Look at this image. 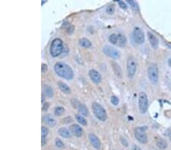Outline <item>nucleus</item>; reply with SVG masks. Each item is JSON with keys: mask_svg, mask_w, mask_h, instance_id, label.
<instances>
[{"mask_svg": "<svg viewBox=\"0 0 171 150\" xmlns=\"http://www.w3.org/2000/svg\"><path fill=\"white\" fill-rule=\"evenodd\" d=\"M54 71L58 76L66 80H71L74 77V73L71 68L64 62H57L54 65Z\"/></svg>", "mask_w": 171, "mask_h": 150, "instance_id": "obj_1", "label": "nucleus"}, {"mask_svg": "<svg viewBox=\"0 0 171 150\" xmlns=\"http://www.w3.org/2000/svg\"><path fill=\"white\" fill-rule=\"evenodd\" d=\"M63 51V43L62 40L56 38L52 40L50 46V54L52 57H58Z\"/></svg>", "mask_w": 171, "mask_h": 150, "instance_id": "obj_2", "label": "nucleus"}, {"mask_svg": "<svg viewBox=\"0 0 171 150\" xmlns=\"http://www.w3.org/2000/svg\"><path fill=\"white\" fill-rule=\"evenodd\" d=\"M92 110H93V114L95 116L99 119V120L102 121H105L107 118V114H106V110L104 108L97 103H92Z\"/></svg>", "mask_w": 171, "mask_h": 150, "instance_id": "obj_3", "label": "nucleus"}, {"mask_svg": "<svg viewBox=\"0 0 171 150\" xmlns=\"http://www.w3.org/2000/svg\"><path fill=\"white\" fill-rule=\"evenodd\" d=\"M138 109L141 114H144L148 109V99L144 92H141L138 95Z\"/></svg>", "mask_w": 171, "mask_h": 150, "instance_id": "obj_4", "label": "nucleus"}, {"mask_svg": "<svg viewBox=\"0 0 171 150\" xmlns=\"http://www.w3.org/2000/svg\"><path fill=\"white\" fill-rule=\"evenodd\" d=\"M147 74L150 82L156 84L158 82V68L156 64H151L147 69Z\"/></svg>", "mask_w": 171, "mask_h": 150, "instance_id": "obj_5", "label": "nucleus"}, {"mask_svg": "<svg viewBox=\"0 0 171 150\" xmlns=\"http://www.w3.org/2000/svg\"><path fill=\"white\" fill-rule=\"evenodd\" d=\"M127 73L129 78H133L135 76L137 71V63L135 59L133 57H129L127 60Z\"/></svg>", "mask_w": 171, "mask_h": 150, "instance_id": "obj_6", "label": "nucleus"}, {"mask_svg": "<svg viewBox=\"0 0 171 150\" xmlns=\"http://www.w3.org/2000/svg\"><path fill=\"white\" fill-rule=\"evenodd\" d=\"M145 127H138L135 129V136L138 142L141 143H146L147 142V135L145 133Z\"/></svg>", "mask_w": 171, "mask_h": 150, "instance_id": "obj_7", "label": "nucleus"}, {"mask_svg": "<svg viewBox=\"0 0 171 150\" xmlns=\"http://www.w3.org/2000/svg\"><path fill=\"white\" fill-rule=\"evenodd\" d=\"M103 51L106 55H108L109 57L112 58L113 59H118L120 58V52H119V50L115 49V48H112L109 46H106L103 48Z\"/></svg>", "mask_w": 171, "mask_h": 150, "instance_id": "obj_8", "label": "nucleus"}, {"mask_svg": "<svg viewBox=\"0 0 171 150\" xmlns=\"http://www.w3.org/2000/svg\"><path fill=\"white\" fill-rule=\"evenodd\" d=\"M134 41L137 44H142L144 42V35L142 30L139 27H135L132 33Z\"/></svg>", "mask_w": 171, "mask_h": 150, "instance_id": "obj_9", "label": "nucleus"}, {"mask_svg": "<svg viewBox=\"0 0 171 150\" xmlns=\"http://www.w3.org/2000/svg\"><path fill=\"white\" fill-rule=\"evenodd\" d=\"M89 77L91 79V81H93L95 84H100L102 81V77L101 74L98 72L97 71L94 69H91L88 72Z\"/></svg>", "mask_w": 171, "mask_h": 150, "instance_id": "obj_10", "label": "nucleus"}, {"mask_svg": "<svg viewBox=\"0 0 171 150\" xmlns=\"http://www.w3.org/2000/svg\"><path fill=\"white\" fill-rule=\"evenodd\" d=\"M89 140H90V142L91 143V145L94 147L95 148L97 149H99L101 146V144H100V141L99 139V138L97 137V136L93 133H90L88 136Z\"/></svg>", "mask_w": 171, "mask_h": 150, "instance_id": "obj_11", "label": "nucleus"}, {"mask_svg": "<svg viewBox=\"0 0 171 150\" xmlns=\"http://www.w3.org/2000/svg\"><path fill=\"white\" fill-rule=\"evenodd\" d=\"M70 130H71V133H72L74 136H77V137H81V136L83 135L82 128H81V126H79L78 124H74L71 125V127H70Z\"/></svg>", "mask_w": 171, "mask_h": 150, "instance_id": "obj_12", "label": "nucleus"}, {"mask_svg": "<svg viewBox=\"0 0 171 150\" xmlns=\"http://www.w3.org/2000/svg\"><path fill=\"white\" fill-rule=\"evenodd\" d=\"M147 36H148V40L150 41V43L152 47L154 48V49H157L158 47L159 42L155 35H154L152 33H150V32H147Z\"/></svg>", "mask_w": 171, "mask_h": 150, "instance_id": "obj_13", "label": "nucleus"}, {"mask_svg": "<svg viewBox=\"0 0 171 150\" xmlns=\"http://www.w3.org/2000/svg\"><path fill=\"white\" fill-rule=\"evenodd\" d=\"M43 121L46 124H47L50 127H52L56 124V121L51 115H44L43 118Z\"/></svg>", "mask_w": 171, "mask_h": 150, "instance_id": "obj_14", "label": "nucleus"}, {"mask_svg": "<svg viewBox=\"0 0 171 150\" xmlns=\"http://www.w3.org/2000/svg\"><path fill=\"white\" fill-rule=\"evenodd\" d=\"M111 65H112V70H113L114 73H115L116 76H117L118 78H122V71L121 68L119 67V65L115 62H111Z\"/></svg>", "mask_w": 171, "mask_h": 150, "instance_id": "obj_15", "label": "nucleus"}, {"mask_svg": "<svg viewBox=\"0 0 171 150\" xmlns=\"http://www.w3.org/2000/svg\"><path fill=\"white\" fill-rule=\"evenodd\" d=\"M58 86H59L61 91H62L63 93H66V94H70L71 93V90L68 87V86H67V84H65V83L62 82V81H59L58 82Z\"/></svg>", "mask_w": 171, "mask_h": 150, "instance_id": "obj_16", "label": "nucleus"}, {"mask_svg": "<svg viewBox=\"0 0 171 150\" xmlns=\"http://www.w3.org/2000/svg\"><path fill=\"white\" fill-rule=\"evenodd\" d=\"M156 145L160 149H164V148H166L167 147V143H166V141L160 137L156 139Z\"/></svg>", "mask_w": 171, "mask_h": 150, "instance_id": "obj_17", "label": "nucleus"}, {"mask_svg": "<svg viewBox=\"0 0 171 150\" xmlns=\"http://www.w3.org/2000/svg\"><path fill=\"white\" fill-rule=\"evenodd\" d=\"M59 134L64 138H70L71 136V132L66 128L62 127L59 130Z\"/></svg>", "mask_w": 171, "mask_h": 150, "instance_id": "obj_18", "label": "nucleus"}, {"mask_svg": "<svg viewBox=\"0 0 171 150\" xmlns=\"http://www.w3.org/2000/svg\"><path fill=\"white\" fill-rule=\"evenodd\" d=\"M78 112L81 113V115H83V116H88V115H89V112H88V109H87V108L84 105H83V104H81L80 103L79 105H78Z\"/></svg>", "mask_w": 171, "mask_h": 150, "instance_id": "obj_19", "label": "nucleus"}, {"mask_svg": "<svg viewBox=\"0 0 171 150\" xmlns=\"http://www.w3.org/2000/svg\"><path fill=\"white\" fill-rule=\"evenodd\" d=\"M125 43H126L125 36L123 34H122V33H118V46H120V47H123V46H125Z\"/></svg>", "mask_w": 171, "mask_h": 150, "instance_id": "obj_20", "label": "nucleus"}, {"mask_svg": "<svg viewBox=\"0 0 171 150\" xmlns=\"http://www.w3.org/2000/svg\"><path fill=\"white\" fill-rule=\"evenodd\" d=\"M78 43L81 46L84 48H90L91 46V43L89 40L86 38H81L78 40Z\"/></svg>", "mask_w": 171, "mask_h": 150, "instance_id": "obj_21", "label": "nucleus"}, {"mask_svg": "<svg viewBox=\"0 0 171 150\" xmlns=\"http://www.w3.org/2000/svg\"><path fill=\"white\" fill-rule=\"evenodd\" d=\"M44 93L46 94V96L49 98H52L53 96V90L49 86H45L44 87Z\"/></svg>", "mask_w": 171, "mask_h": 150, "instance_id": "obj_22", "label": "nucleus"}, {"mask_svg": "<svg viewBox=\"0 0 171 150\" xmlns=\"http://www.w3.org/2000/svg\"><path fill=\"white\" fill-rule=\"evenodd\" d=\"M75 118L76 120H77V121L81 124V125H83V126H86V125H87V121H86V119L84 118L83 116H81V115H75Z\"/></svg>", "mask_w": 171, "mask_h": 150, "instance_id": "obj_23", "label": "nucleus"}, {"mask_svg": "<svg viewBox=\"0 0 171 150\" xmlns=\"http://www.w3.org/2000/svg\"><path fill=\"white\" fill-rule=\"evenodd\" d=\"M109 41L111 43H112V44L117 45L118 34H116V33H112V34H111L109 37Z\"/></svg>", "mask_w": 171, "mask_h": 150, "instance_id": "obj_24", "label": "nucleus"}, {"mask_svg": "<svg viewBox=\"0 0 171 150\" xmlns=\"http://www.w3.org/2000/svg\"><path fill=\"white\" fill-rule=\"evenodd\" d=\"M64 112H65V110H64V109L62 107H60V106H59V107H56L55 109V111H54V114H55V116H61L62 115L64 114Z\"/></svg>", "mask_w": 171, "mask_h": 150, "instance_id": "obj_25", "label": "nucleus"}, {"mask_svg": "<svg viewBox=\"0 0 171 150\" xmlns=\"http://www.w3.org/2000/svg\"><path fill=\"white\" fill-rule=\"evenodd\" d=\"M110 102L114 106H117L119 103V99L116 96H112L110 97Z\"/></svg>", "mask_w": 171, "mask_h": 150, "instance_id": "obj_26", "label": "nucleus"}, {"mask_svg": "<svg viewBox=\"0 0 171 150\" xmlns=\"http://www.w3.org/2000/svg\"><path fill=\"white\" fill-rule=\"evenodd\" d=\"M127 2L129 4V5L131 6V8H132V9H134V10H138V4H137V2H134V1H132V0H128V1H127Z\"/></svg>", "mask_w": 171, "mask_h": 150, "instance_id": "obj_27", "label": "nucleus"}, {"mask_svg": "<svg viewBox=\"0 0 171 150\" xmlns=\"http://www.w3.org/2000/svg\"><path fill=\"white\" fill-rule=\"evenodd\" d=\"M115 11V6L114 5H110L106 8V12L109 14H112Z\"/></svg>", "mask_w": 171, "mask_h": 150, "instance_id": "obj_28", "label": "nucleus"}, {"mask_svg": "<svg viewBox=\"0 0 171 150\" xmlns=\"http://www.w3.org/2000/svg\"><path fill=\"white\" fill-rule=\"evenodd\" d=\"M55 146L58 147V148H64V146H65V145H64V143L62 142V141H61L59 139H55Z\"/></svg>", "mask_w": 171, "mask_h": 150, "instance_id": "obj_29", "label": "nucleus"}, {"mask_svg": "<svg viewBox=\"0 0 171 150\" xmlns=\"http://www.w3.org/2000/svg\"><path fill=\"white\" fill-rule=\"evenodd\" d=\"M48 133H49V130L47 129L45 127H41V134H42V137H46L47 136Z\"/></svg>", "mask_w": 171, "mask_h": 150, "instance_id": "obj_30", "label": "nucleus"}, {"mask_svg": "<svg viewBox=\"0 0 171 150\" xmlns=\"http://www.w3.org/2000/svg\"><path fill=\"white\" fill-rule=\"evenodd\" d=\"M118 4H119V5L120 6L121 8H124V9H126V8H127L126 4H125V2H122V1H120V0H119V1H118Z\"/></svg>", "mask_w": 171, "mask_h": 150, "instance_id": "obj_31", "label": "nucleus"}, {"mask_svg": "<svg viewBox=\"0 0 171 150\" xmlns=\"http://www.w3.org/2000/svg\"><path fill=\"white\" fill-rule=\"evenodd\" d=\"M41 67H42V68H41L42 73H46V71H47V70H48L47 65H46V64H42Z\"/></svg>", "mask_w": 171, "mask_h": 150, "instance_id": "obj_32", "label": "nucleus"}, {"mask_svg": "<svg viewBox=\"0 0 171 150\" xmlns=\"http://www.w3.org/2000/svg\"><path fill=\"white\" fill-rule=\"evenodd\" d=\"M132 150H141V148H140V147L138 146V145H133Z\"/></svg>", "mask_w": 171, "mask_h": 150, "instance_id": "obj_33", "label": "nucleus"}, {"mask_svg": "<svg viewBox=\"0 0 171 150\" xmlns=\"http://www.w3.org/2000/svg\"><path fill=\"white\" fill-rule=\"evenodd\" d=\"M121 139H122V144H124V145H125V146H127V145H128V144H127V142L126 141H125V139H122V138H121Z\"/></svg>", "mask_w": 171, "mask_h": 150, "instance_id": "obj_34", "label": "nucleus"}, {"mask_svg": "<svg viewBox=\"0 0 171 150\" xmlns=\"http://www.w3.org/2000/svg\"><path fill=\"white\" fill-rule=\"evenodd\" d=\"M45 143H46V139L45 137H42V145H44Z\"/></svg>", "mask_w": 171, "mask_h": 150, "instance_id": "obj_35", "label": "nucleus"}, {"mask_svg": "<svg viewBox=\"0 0 171 150\" xmlns=\"http://www.w3.org/2000/svg\"><path fill=\"white\" fill-rule=\"evenodd\" d=\"M168 65L171 68V58H169V59H168Z\"/></svg>", "mask_w": 171, "mask_h": 150, "instance_id": "obj_36", "label": "nucleus"}, {"mask_svg": "<svg viewBox=\"0 0 171 150\" xmlns=\"http://www.w3.org/2000/svg\"><path fill=\"white\" fill-rule=\"evenodd\" d=\"M169 139H170V141H171V132L169 133Z\"/></svg>", "mask_w": 171, "mask_h": 150, "instance_id": "obj_37", "label": "nucleus"}]
</instances>
